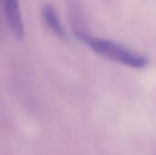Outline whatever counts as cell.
Listing matches in <instances>:
<instances>
[{
    "label": "cell",
    "mask_w": 156,
    "mask_h": 155,
    "mask_svg": "<svg viewBox=\"0 0 156 155\" xmlns=\"http://www.w3.org/2000/svg\"><path fill=\"white\" fill-rule=\"evenodd\" d=\"M77 38L89 46L95 53L131 68L142 69L148 64V58L145 56L113 40L94 37L89 33L81 35Z\"/></svg>",
    "instance_id": "cell-1"
},
{
    "label": "cell",
    "mask_w": 156,
    "mask_h": 155,
    "mask_svg": "<svg viewBox=\"0 0 156 155\" xmlns=\"http://www.w3.org/2000/svg\"><path fill=\"white\" fill-rule=\"evenodd\" d=\"M1 2L7 28L16 40H23L25 36V27L19 0H1Z\"/></svg>",
    "instance_id": "cell-2"
},
{
    "label": "cell",
    "mask_w": 156,
    "mask_h": 155,
    "mask_svg": "<svg viewBox=\"0 0 156 155\" xmlns=\"http://www.w3.org/2000/svg\"><path fill=\"white\" fill-rule=\"evenodd\" d=\"M67 10L72 31L76 37L88 33L80 0H67Z\"/></svg>",
    "instance_id": "cell-3"
},
{
    "label": "cell",
    "mask_w": 156,
    "mask_h": 155,
    "mask_svg": "<svg viewBox=\"0 0 156 155\" xmlns=\"http://www.w3.org/2000/svg\"><path fill=\"white\" fill-rule=\"evenodd\" d=\"M41 15L47 27L50 30V32L53 33V35L62 40L68 39V35L61 24L58 12L52 5H44L41 10Z\"/></svg>",
    "instance_id": "cell-4"
}]
</instances>
